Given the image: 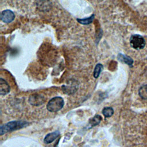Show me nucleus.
Wrapping results in <instances>:
<instances>
[{
    "mask_svg": "<svg viewBox=\"0 0 147 147\" xmlns=\"http://www.w3.org/2000/svg\"><path fill=\"white\" fill-rule=\"evenodd\" d=\"M28 123L25 121H12L7 123L0 127V135H3L8 132L16 131L28 126Z\"/></svg>",
    "mask_w": 147,
    "mask_h": 147,
    "instance_id": "nucleus-1",
    "label": "nucleus"
},
{
    "mask_svg": "<svg viewBox=\"0 0 147 147\" xmlns=\"http://www.w3.org/2000/svg\"><path fill=\"white\" fill-rule=\"evenodd\" d=\"M65 105V101L61 97H55L51 98L47 105V109L51 112H56L61 110Z\"/></svg>",
    "mask_w": 147,
    "mask_h": 147,
    "instance_id": "nucleus-2",
    "label": "nucleus"
},
{
    "mask_svg": "<svg viewBox=\"0 0 147 147\" xmlns=\"http://www.w3.org/2000/svg\"><path fill=\"white\" fill-rule=\"evenodd\" d=\"M146 41L142 36L133 34L130 38V45L131 47L136 50H141L146 47Z\"/></svg>",
    "mask_w": 147,
    "mask_h": 147,
    "instance_id": "nucleus-3",
    "label": "nucleus"
},
{
    "mask_svg": "<svg viewBox=\"0 0 147 147\" xmlns=\"http://www.w3.org/2000/svg\"><path fill=\"white\" fill-rule=\"evenodd\" d=\"M45 101V97L42 94H33L31 95L29 98V102L33 106H40L43 105Z\"/></svg>",
    "mask_w": 147,
    "mask_h": 147,
    "instance_id": "nucleus-4",
    "label": "nucleus"
},
{
    "mask_svg": "<svg viewBox=\"0 0 147 147\" xmlns=\"http://www.w3.org/2000/svg\"><path fill=\"white\" fill-rule=\"evenodd\" d=\"M15 18L14 13L10 10H5L1 14V20L5 23H10L12 22Z\"/></svg>",
    "mask_w": 147,
    "mask_h": 147,
    "instance_id": "nucleus-5",
    "label": "nucleus"
},
{
    "mask_svg": "<svg viewBox=\"0 0 147 147\" xmlns=\"http://www.w3.org/2000/svg\"><path fill=\"white\" fill-rule=\"evenodd\" d=\"M37 9L41 11H48L52 8L50 0H39L37 3Z\"/></svg>",
    "mask_w": 147,
    "mask_h": 147,
    "instance_id": "nucleus-6",
    "label": "nucleus"
},
{
    "mask_svg": "<svg viewBox=\"0 0 147 147\" xmlns=\"http://www.w3.org/2000/svg\"><path fill=\"white\" fill-rule=\"evenodd\" d=\"M10 88L7 82L3 78H0V94L5 96L10 92Z\"/></svg>",
    "mask_w": 147,
    "mask_h": 147,
    "instance_id": "nucleus-7",
    "label": "nucleus"
},
{
    "mask_svg": "<svg viewBox=\"0 0 147 147\" xmlns=\"http://www.w3.org/2000/svg\"><path fill=\"white\" fill-rule=\"evenodd\" d=\"M60 136V132L58 131L53 132L47 135L44 139V142L46 144H50L54 142Z\"/></svg>",
    "mask_w": 147,
    "mask_h": 147,
    "instance_id": "nucleus-8",
    "label": "nucleus"
},
{
    "mask_svg": "<svg viewBox=\"0 0 147 147\" xmlns=\"http://www.w3.org/2000/svg\"><path fill=\"white\" fill-rule=\"evenodd\" d=\"M117 59L120 61L128 65L130 67H132V65H133V59L128 56L124 55L121 53H119L118 55Z\"/></svg>",
    "mask_w": 147,
    "mask_h": 147,
    "instance_id": "nucleus-9",
    "label": "nucleus"
},
{
    "mask_svg": "<svg viewBox=\"0 0 147 147\" xmlns=\"http://www.w3.org/2000/svg\"><path fill=\"white\" fill-rule=\"evenodd\" d=\"M78 89V85L75 84H70V85H63L62 90L64 93L67 94H72L76 92Z\"/></svg>",
    "mask_w": 147,
    "mask_h": 147,
    "instance_id": "nucleus-10",
    "label": "nucleus"
},
{
    "mask_svg": "<svg viewBox=\"0 0 147 147\" xmlns=\"http://www.w3.org/2000/svg\"><path fill=\"white\" fill-rule=\"evenodd\" d=\"M102 117L100 115H97L89 120V125L91 127L98 125L102 121Z\"/></svg>",
    "mask_w": 147,
    "mask_h": 147,
    "instance_id": "nucleus-11",
    "label": "nucleus"
},
{
    "mask_svg": "<svg viewBox=\"0 0 147 147\" xmlns=\"http://www.w3.org/2000/svg\"><path fill=\"white\" fill-rule=\"evenodd\" d=\"M94 17L95 15L93 14L91 15L90 17L88 18H78L77 19V21L79 23L82 24V25H89L90 24H91L94 19Z\"/></svg>",
    "mask_w": 147,
    "mask_h": 147,
    "instance_id": "nucleus-12",
    "label": "nucleus"
},
{
    "mask_svg": "<svg viewBox=\"0 0 147 147\" xmlns=\"http://www.w3.org/2000/svg\"><path fill=\"white\" fill-rule=\"evenodd\" d=\"M139 94L142 98L147 100V85H144L140 88Z\"/></svg>",
    "mask_w": 147,
    "mask_h": 147,
    "instance_id": "nucleus-13",
    "label": "nucleus"
},
{
    "mask_svg": "<svg viewBox=\"0 0 147 147\" xmlns=\"http://www.w3.org/2000/svg\"><path fill=\"white\" fill-rule=\"evenodd\" d=\"M103 69V67L102 64H99V63L97 64L94 68V70L93 75H94V78H98L100 74L102 72Z\"/></svg>",
    "mask_w": 147,
    "mask_h": 147,
    "instance_id": "nucleus-14",
    "label": "nucleus"
},
{
    "mask_svg": "<svg viewBox=\"0 0 147 147\" xmlns=\"http://www.w3.org/2000/svg\"><path fill=\"white\" fill-rule=\"evenodd\" d=\"M102 114L105 117H110L114 114V109L112 107H105L102 110Z\"/></svg>",
    "mask_w": 147,
    "mask_h": 147,
    "instance_id": "nucleus-15",
    "label": "nucleus"
}]
</instances>
